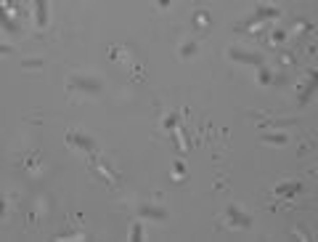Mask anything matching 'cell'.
Returning <instances> with one entry per match:
<instances>
[{"mask_svg": "<svg viewBox=\"0 0 318 242\" xmlns=\"http://www.w3.org/2000/svg\"><path fill=\"white\" fill-rule=\"evenodd\" d=\"M223 226L231 232H239V229H252V216L242 205H228L223 210Z\"/></svg>", "mask_w": 318, "mask_h": 242, "instance_id": "cell-1", "label": "cell"}, {"mask_svg": "<svg viewBox=\"0 0 318 242\" xmlns=\"http://www.w3.org/2000/svg\"><path fill=\"white\" fill-rule=\"evenodd\" d=\"M88 157H90V162H88L90 173H93V176H98L109 189H114V187L120 184V176H117L114 171H111V165L104 162V157H101L98 152H93V155H88Z\"/></svg>", "mask_w": 318, "mask_h": 242, "instance_id": "cell-2", "label": "cell"}, {"mask_svg": "<svg viewBox=\"0 0 318 242\" xmlns=\"http://www.w3.org/2000/svg\"><path fill=\"white\" fill-rule=\"evenodd\" d=\"M67 90L69 94H101V80L90 78V75H69L67 78Z\"/></svg>", "mask_w": 318, "mask_h": 242, "instance_id": "cell-3", "label": "cell"}, {"mask_svg": "<svg viewBox=\"0 0 318 242\" xmlns=\"http://www.w3.org/2000/svg\"><path fill=\"white\" fill-rule=\"evenodd\" d=\"M305 192V184L297 178H286V181H279V184L273 187V197H279L281 202H292L294 197H300V194Z\"/></svg>", "mask_w": 318, "mask_h": 242, "instance_id": "cell-4", "label": "cell"}, {"mask_svg": "<svg viewBox=\"0 0 318 242\" xmlns=\"http://www.w3.org/2000/svg\"><path fill=\"white\" fill-rule=\"evenodd\" d=\"M64 141H67L69 149H77V152H88V155L98 152V149H95V139H90V136L83 133V131H67Z\"/></svg>", "mask_w": 318, "mask_h": 242, "instance_id": "cell-5", "label": "cell"}, {"mask_svg": "<svg viewBox=\"0 0 318 242\" xmlns=\"http://www.w3.org/2000/svg\"><path fill=\"white\" fill-rule=\"evenodd\" d=\"M228 56L233 59V62H239V64H254V67H263V64H265L263 53H257V51H244V48H228Z\"/></svg>", "mask_w": 318, "mask_h": 242, "instance_id": "cell-6", "label": "cell"}, {"mask_svg": "<svg viewBox=\"0 0 318 242\" xmlns=\"http://www.w3.org/2000/svg\"><path fill=\"white\" fill-rule=\"evenodd\" d=\"M138 216H141V218H154V221H165V218H167V210H165L162 205L146 202V205H138Z\"/></svg>", "mask_w": 318, "mask_h": 242, "instance_id": "cell-7", "label": "cell"}, {"mask_svg": "<svg viewBox=\"0 0 318 242\" xmlns=\"http://www.w3.org/2000/svg\"><path fill=\"white\" fill-rule=\"evenodd\" d=\"M292 141V136L286 131H265L263 133V144H270V146H286Z\"/></svg>", "mask_w": 318, "mask_h": 242, "instance_id": "cell-8", "label": "cell"}, {"mask_svg": "<svg viewBox=\"0 0 318 242\" xmlns=\"http://www.w3.org/2000/svg\"><path fill=\"white\" fill-rule=\"evenodd\" d=\"M279 16H281V11L276 6H257V8L252 11L249 19H254V22H270V19H279Z\"/></svg>", "mask_w": 318, "mask_h": 242, "instance_id": "cell-9", "label": "cell"}, {"mask_svg": "<svg viewBox=\"0 0 318 242\" xmlns=\"http://www.w3.org/2000/svg\"><path fill=\"white\" fill-rule=\"evenodd\" d=\"M40 165H43V162H40V152H29V155L22 160V168H24L29 176H37V173H40Z\"/></svg>", "mask_w": 318, "mask_h": 242, "instance_id": "cell-10", "label": "cell"}, {"mask_svg": "<svg viewBox=\"0 0 318 242\" xmlns=\"http://www.w3.org/2000/svg\"><path fill=\"white\" fill-rule=\"evenodd\" d=\"M109 59H111V62H127V59H130V48H127L125 43L111 45V48H109Z\"/></svg>", "mask_w": 318, "mask_h": 242, "instance_id": "cell-11", "label": "cell"}, {"mask_svg": "<svg viewBox=\"0 0 318 242\" xmlns=\"http://www.w3.org/2000/svg\"><path fill=\"white\" fill-rule=\"evenodd\" d=\"M263 40L268 45H284L286 40H289V32H286V29H270V32H265Z\"/></svg>", "mask_w": 318, "mask_h": 242, "instance_id": "cell-12", "label": "cell"}, {"mask_svg": "<svg viewBox=\"0 0 318 242\" xmlns=\"http://www.w3.org/2000/svg\"><path fill=\"white\" fill-rule=\"evenodd\" d=\"M183 125V117H181V112H170V115H165V120H162V131H178Z\"/></svg>", "mask_w": 318, "mask_h": 242, "instance_id": "cell-13", "label": "cell"}, {"mask_svg": "<svg viewBox=\"0 0 318 242\" xmlns=\"http://www.w3.org/2000/svg\"><path fill=\"white\" fill-rule=\"evenodd\" d=\"M35 27L37 29L48 27V6L45 3H35Z\"/></svg>", "mask_w": 318, "mask_h": 242, "instance_id": "cell-14", "label": "cell"}, {"mask_svg": "<svg viewBox=\"0 0 318 242\" xmlns=\"http://www.w3.org/2000/svg\"><path fill=\"white\" fill-rule=\"evenodd\" d=\"M127 239H130V242L146 239V232H143V221H133V224H130V234H127Z\"/></svg>", "mask_w": 318, "mask_h": 242, "instance_id": "cell-15", "label": "cell"}, {"mask_svg": "<svg viewBox=\"0 0 318 242\" xmlns=\"http://www.w3.org/2000/svg\"><path fill=\"white\" fill-rule=\"evenodd\" d=\"M257 83L260 85H273L276 83V75H273V69H270V67H260V72H257Z\"/></svg>", "mask_w": 318, "mask_h": 242, "instance_id": "cell-16", "label": "cell"}, {"mask_svg": "<svg viewBox=\"0 0 318 242\" xmlns=\"http://www.w3.org/2000/svg\"><path fill=\"white\" fill-rule=\"evenodd\" d=\"M186 176H188L186 162H183V160H175V162H172V181H186Z\"/></svg>", "mask_w": 318, "mask_h": 242, "instance_id": "cell-17", "label": "cell"}, {"mask_svg": "<svg viewBox=\"0 0 318 242\" xmlns=\"http://www.w3.org/2000/svg\"><path fill=\"white\" fill-rule=\"evenodd\" d=\"M196 51H199V43H196V40H188V43H183V45H181L178 56H181V59H191Z\"/></svg>", "mask_w": 318, "mask_h": 242, "instance_id": "cell-18", "label": "cell"}, {"mask_svg": "<svg viewBox=\"0 0 318 242\" xmlns=\"http://www.w3.org/2000/svg\"><path fill=\"white\" fill-rule=\"evenodd\" d=\"M302 32H313V24H310V22H305V19L294 22V27H292L289 38H297V35H302Z\"/></svg>", "mask_w": 318, "mask_h": 242, "instance_id": "cell-19", "label": "cell"}, {"mask_svg": "<svg viewBox=\"0 0 318 242\" xmlns=\"http://www.w3.org/2000/svg\"><path fill=\"white\" fill-rule=\"evenodd\" d=\"M22 69L24 72H40L43 69V59H22Z\"/></svg>", "mask_w": 318, "mask_h": 242, "instance_id": "cell-20", "label": "cell"}, {"mask_svg": "<svg viewBox=\"0 0 318 242\" xmlns=\"http://www.w3.org/2000/svg\"><path fill=\"white\" fill-rule=\"evenodd\" d=\"M194 27H196V29L210 27V13H207V11H196V13H194Z\"/></svg>", "mask_w": 318, "mask_h": 242, "instance_id": "cell-21", "label": "cell"}, {"mask_svg": "<svg viewBox=\"0 0 318 242\" xmlns=\"http://www.w3.org/2000/svg\"><path fill=\"white\" fill-rule=\"evenodd\" d=\"M279 64H281V67H292V64H294V53H289V51L281 53V56H279Z\"/></svg>", "mask_w": 318, "mask_h": 242, "instance_id": "cell-22", "label": "cell"}, {"mask_svg": "<svg viewBox=\"0 0 318 242\" xmlns=\"http://www.w3.org/2000/svg\"><path fill=\"white\" fill-rule=\"evenodd\" d=\"M133 80L135 83H143V67L141 64H133Z\"/></svg>", "mask_w": 318, "mask_h": 242, "instance_id": "cell-23", "label": "cell"}]
</instances>
